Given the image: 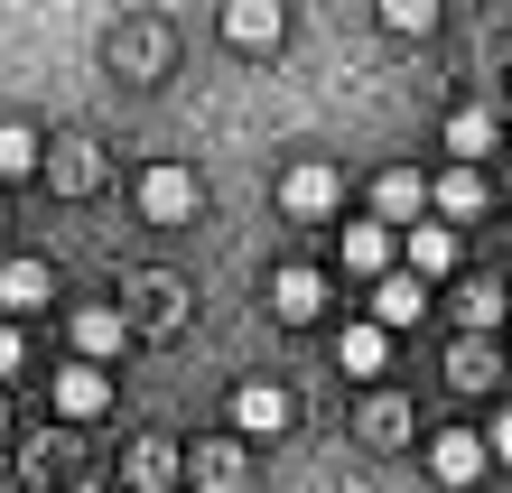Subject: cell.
I'll use <instances>...</instances> for the list:
<instances>
[{
  "mask_svg": "<svg viewBox=\"0 0 512 493\" xmlns=\"http://www.w3.org/2000/svg\"><path fill=\"white\" fill-rule=\"evenodd\" d=\"M336 261H345V280H391V270H401V233L364 214V224L336 233Z\"/></svg>",
  "mask_w": 512,
  "mask_h": 493,
  "instance_id": "cell-1",
  "label": "cell"
},
{
  "mask_svg": "<svg viewBox=\"0 0 512 493\" xmlns=\"http://www.w3.org/2000/svg\"><path fill=\"white\" fill-rule=\"evenodd\" d=\"M47 400H56L66 419H103V410H112V373H103V363H56Z\"/></svg>",
  "mask_w": 512,
  "mask_h": 493,
  "instance_id": "cell-2",
  "label": "cell"
},
{
  "mask_svg": "<svg viewBox=\"0 0 512 493\" xmlns=\"http://www.w3.org/2000/svg\"><path fill=\"white\" fill-rule=\"evenodd\" d=\"M485 466H494V456H485V438H475V428H438V438H429V475H438L447 493H466Z\"/></svg>",
  "mask_w": 512,
  "mask_h": 493,
  "instance_id": "cell-3",
  "label": "cell"
},
{
  "mask_svg": "<svg viewBox=\"0 0 512 493\" xmlns=\"http://www.w3.org/2000/svg\"><path fill=\"white\" fill-rule=\"evenodd\" d=\"M140 214H149V224H187V214H196V177L177 168V159H159V168L140 177Z\"/></svg>",
  "mask_w": 512,
  "mask_h": 493,
  "instance_id": "cell-4",
  "label": "cell"
},
{
  "mask_svg": "<svg viewBox=\"0 0 512 493\" xmlns=\"http://www.w3.org/2000/svg\"><path fill=\"white\" fill-rule=\"evenodd\" d=\"M457 261H466V252H457V233H447V224H410V233H401V270H410L419 289H429V280H447Z\"/></svg>",
  "mask_w": 512,
  "mask_h": 493,
  "instance_id": "cell-5",
  "label": "cell"
},
{
  "mask_svg": "<svg viewBox=\"0 0 512 493\" xmlns=\"http://www.w3.org/2000/svg\"><path fill=\"white\" fill-rule=\"evenodd\" d=\"M336 196H345V177L326 168V159H298V168L280 177V205H289V214H308V224H317V214H336Z\"/></svg>",
  "mask_w": 512,
  "mask_h": 493,
  "instance_id": "cell-6",
  "label": "cell"
},
{
  "mask_svg": "<svg viewBox=\"0 0 512 493\" xmlns=\"http://www.w3.org/2000/svg\"><path fill=\"white\" fill-rule=\"evenodd\" d=\"M233 428H243V438H280L289 428V391L280 382H243L233 391Z\"/></svg>",
  "mask_w": 512,
  "mask_h": 493,
  "instance_id": "cell-7",
  "label": "cell"
},
{
  "mask_svg": "<svg viewBox=\"0 0 512 493\" xmlns=\"http://www.w3.org/2000/svg\"><path fill=\"white\" fill-rule=\"evenodd\" d=\"M419 205H429V187H419V168H382L373 177V224H419Z\"/></svg>",
  "mask_w": 512,
  "mask_h": 493,
  "instance_id": "cell-8",
  "label": "cell"
},
{
  "mask_svg": "<svg viewBox=\"0 0 512 493\" xmlns=\"http://www.w3.org/2000/svg\"><path fill=\"white\" fill-rule=\"evenodd\" d=\"M419 317H429V289H419L410 270L373 280V326H382V335H401V326H419Z\"/></svg>",
  "mask_w": 512,
  "mask_h": 493,
  "instance_id": "cell-9",
  "label": "cell"
},
{
  "mask_svg": "<svg viewBox=\"0 0 512 493\" xmlns=\"http://www.w3.org/2000/svg\"><path fill=\"white\" fill-rule=\"evenodd\" d=\"M122 335H131L122 307H75V363H112V354H122Z\"/></svg>",
  "mask_w": 512,
  "mask_h": 493,
  "instance_id": "cell-10",
  "label": "cell"
},
{
  "mask_svg": "<svg viewBox=\"0 0 512 493\" xmlns=\"http://www.w3.org/2000/svg\"><path fill=\"white\" fill-rule=\"evenodd\" d=\"M270 307H280L289 326L326 317V270H270Z\"/></svg>",
  "mask_w": 512,
  "mask_h": 493,
  "instance_id": "cell-11",
  "label": "cell"
},
{
  "mask_svg": "<svg viewBox=\"0 0 512 493\" xmlns=\"http://www.w3.org/2000/svg\"><path fill=\"white\" fill-rule=\"evenodd\" d=\"M336 363H345V373H354V382H373V373H382V363H391V335H382L373 317H354V326L336 335Z\"/></svg>",
  "mask_w": 512,
  "mask_h": 493,
  "instance_id": "cell-12",
  "label": "cell"
},
{
  "mask_svg": "<svg viewBox=\"0 0 512 493\" xmlns=\"http://www.w3.org/2000/svg\"><path fill=\"white\" fill-rule=\"evenodd\" d=\"M429 205H438V224H466V214H485V168H447L438 187H429Z\"/></svg>",
  "mask_w": 512,
  "mask_h": 493,
  "instance_id": "cell-13",
  "label": "cell"
},
{
  "mask_svg": "<svg viewBox=\"0 0 512 493\" xmlns=\"http://www.w3.org/2000/svg\"><path fill=\"white\" fill-rule=\"evenodd\" d=\"M280 28H289V19L270 10V0H233V10H224V38H233V47H280Z\"/></svg>",
  "mask_w": 512,
  "mask_h": 493,
  "instance_id": "cell-14",
  "label": "cell"
},
{
  "mask_svg": "<svg viewBox=\"0 0 512 493\" xmlns=\"http://www.w3.org/2000/svg\"><path fill=\"white\" fill-rule=\"evenodd\" d=\"M447 149H457V168H475L494 149V112L485 103H457V112H447Z\"/></svg>",
  "mask_w": 512,
  "mask_h": 493,
  "instance_id": "cell-15",
  "label": "cell"
},
{
  "mask_svg": "<svg viewBox=\"0 0 512 493\" xmlns=\"http://www.w3.org/2000/svg\"><path fill=\"white\" fill-rule=\"evenodd\" d=\"M196 484L205 493H243V447H233V438H205L196 447Z\"/></svg>",
  "mask_w": 512,
  "mask_h": 493,
  "instance_id": "cell-16",
  "label": "cell"
},
{
  "mask_svg": "<svg viewBox=\"0 0 512 493\" xmlns=\"http://www.w3.org/2000/svg\"><path fill=\"white\" fill-rule=\"evenodd\" d=\"M503 317H512V298H503L494 280H466V289H457V326H466V335H485V326H503Z\"/></svg>",
  "mask_w": 512,
  "mask_h": 493,
  "instance_id": "cell-17",
  "label": "cell"
},
{
  "mask_svg": "<svg viewBox=\"0 0 512 493\" xmlns=\"http://www.w3.org/2000/svg\"><path fill=\"white\" fill-rule=\"evenodd\" d=\"M47 261H0V307H47Z\"/></svg>",
  "mask_w": 512,
  "mask_h": 493,
  "instance_id": "cell-18",
  "label": "cell"
},
{
  "mask_svg": "<svg viewBox=\"0 0 512 493\" xmlns=\"http://www.w3.org/2000/svg\"><path fill=\"white\" fill-rule=\"evenodd\" d=\"M447 373H457L466 391H494V345H485V335H457V354H447Z\"/></svg>",
  "mask_w": 512,
  "mask_h": 493,
  "instance_id": "cell-19",
  "label": "cell"
},
{
  "mask_svg": "<svg viewBox=\"0 0 512 493\" xmlns=\"http://www.w3.org/2000/svg\"><path fill=\"white\" fill-rule=\"evenodd\" d=\"M94 140H56V187H66V196H84V187H94Z\"/></svg>",
  "mask_w": 512,
  "mask_h": 493,
  "instance_id": "cell-20",
  "label": "cell"
},
{
  "mask_svg": "<svg viewBox=\"0 0 512 493\" xmlns=\"http://www.w3.org/2000/svg\"><path fill=\"white\" fill-rule=\"evenodd\" d=\"M38 159H47V149H38V131H28V121H0V177H28Z\"/></svg>",
  "mask_w": 512,
  "mask_h": 493,
  "instance_id": "cell-21",
  "label": "cell"
},
{
  "mask_svg": "<svg viewBox=\"0 0 512 493\" xmlns=\"http://www.w3.org/2000/svg\"><path fill=\"white\" fill-rule=\"evenodd\" d=\"M131 475H140L149 493H159V484H177V447H168V438H140V447H131Z\"/></svg>",
  "mask_w": 512,
  "mask_h": 493,
  "instance_id": "cell-22",
  "label": "cell"
},
{
  "mask_svg": "<svg viewBox=\"0 0 512 493\" xmlns=\"http://www.w3.org/2000/svg\"><path fill=\"white\" fill-rule=\"evenodd\" d=\"M382 28H391V38H429L438 10H429V0H382Z\"/></svg>",
  "mask_w": 512,
  "mask_h": 493,
  "instance_id": "cell-23",
  "label": "cell"
},
{
  "mask_svg": "<svg viewBox=\"0 0 512 493\" xmlns=\"http://www.w3.org/2000/svg\"><path fill=\"white\" fill-rule=\"evenodd\" d=\"M19 363H28V345H19V326H10V317H0V382H10V373H19Z\"/></svg>",
  "mask_w": 512,
  "mask_h": 493,
  "instance_id": "cell-24",
  "label": "cell"
},
{
  "mask_svg": "<svg viewBox=\"0 0 512 493\" xmlns=\"http://www.w3.org/2000/svg\"><path fill=\"white\" fill-rule=\"evenodd\" d=\"M485 456H494V466H512V410H494V438H485Z\"/></svg>",
  "mask_w": 512,
  "mask_h": 493,
  "instance_id": "cell-25",
  "label": "cell"
},
{
  "mask_svg": "<svg viewBox=\"0 0 512 493\" xmlns=\"http://www.w3.org/2000/svg\"><path fill=\"white\" fill-rule=\"evenodd\" d=\"M0 428H10V410H0Z\"/></svg>",
  "mask_w": 512,
  "mask_h": 493,
  "instance_id": "cell-26",
  "label": "cell"
},
{
  "mask_svg": "<svg viewBox=\"0 0 512 493\" xmlns=\"http://www.w3.org/2000/svg\"><path fill=\"white\" fill-rule=\"evenodd\" d=\"M503 233H512V224H503Z\"/></svg>",
  "mask_w": 512,
  "mask_h": 493,
  "instance_id": "cell-27",
  "label": "cell"
}]
</instances>
